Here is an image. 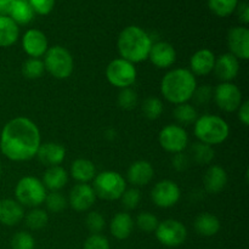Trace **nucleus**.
Returning a JSON list of instances; mask_svg holds the SVG:
<instances>
[{"mask_svg":"<svg viewBox=\"0 0 249 249\" xmlns=\"http://www.w3.org/2000/svg\"><path fill=\"white\" fill-rule=\"evenodd\" d=\"M41 143L40 131L34 122L16 117L7 122L0 134V151L14 162H26L36 156Z\"/></svg>","mask_w":249,"mask_h":249,"instance_id":"1","label":"nucleus"},{"mask_svg":"<svg viewBox=\"0 0 249 249\" xmlns=\"http://www.w3.org/2000/svg\"><path fill=\"white\" fill-rule=\"evenodd\" d=\"M197 88L196 77L186 68L169 71L160 82V92L170 104L180 105L189 102Z\"/></svg>","mask_w":249,"mask_h":249,"instance_id":"2","label":"nucleus"},{"mask_svg":"<svg viewBox=\"0 0 249 249\" xmlns=\"http://www.w3.org/2000/svg\"><path fill=\"white\" fill-rule=\"evenodd\" d=\"M117 48L121 58L131 63H139L148 58L152 39L140 27L129 26L119 34Z\"/></svg>","mask_w":249,"mask_h":249,"instance_id":"3","label":"nucleus"},{"mask_svg":"<svg viewBox=\"0 0 249 249\" xmlns=\"http://www.w3.org/2000/svg\"><path fill=\"white\" fill-rule=\"evenodd\" d=\"M194 133L199 142L209 146L220 145L228 140L230 126L221 117L215 114H203L195 122Z\"/></svg>","mask_w":249,"mask_h":249,"instance_id":"4","label":"nucleus"},{"mask_svg":"<svg viewBox=\"0 0 249 249\" xmlns=\"http://www.w3.org/2000/svg\"><path fill=\"white\" fill-rule=\"evenodd\" d=\"M92 189L99 198L105 201H117L126 190V182L119 173L106 170L96 174Z\"/></svg>","mask_w":249,"mask_h":249,"instance_id":"5","label":"nucleus"},{"mask_svg":"<svg viewBox=\"0 0 249 249\" xmlns=\"http://www.w3.org/2000/svg\"><path fill=\"white\" fill-rule=\"evenodd\" d=\"M44 67L56 79H67L73 72V57L70 51L60 45L51 46L44 55Z\"/></svg>","mask_w":249,"mask_h":249,"instance_id":"6","label":"nucleus"},{"mask_svg":"<svg viewBox=\"0 0 249 249\" xmlns=\"http://www.w3.org/2000/svg\"><path fill=\"white\" fill-rule=\"evenodd\" d=\"M46 195V189L41 180L34 177L22 178L15 187L16 201L21 206L36 208L44 203Z\"/></svg>","mask_w":249,"mask_h":249,"instance_id":"7","label":"nucleus"},{"mask_svg":"<svg viewBox=\"0 0 249 249\" xmlns=\"http://www.w3.org/2000/svg\"><path fill=\"white\" fill-rule=\"evenodd\" d=\"M138 72L134 63L124 58H114L106 67V78L109 84L119 89L130 88L136 82Z\"/></svg>","mask_w":249,"mask_h":249,"instance_id":"8","label":"nucleus"},{"mask_svg":"<svg viewBox=\"0 0 249 249\" xmlns=\"http://www.w3.org/2000/svg\"><path fill=\"white\" fill-rule=\"evenodd\" d=\"M155 233L158 242L165 247H179L187 238L185 225L175 219H167L158 224Z\"/></svg>","mask_w":249,"mask_h":249,"instance_id":"9","label":"nucleus"},{"mask_svg":"<svg viewBox=\"0 0 249 249\" xmlns=\"http://www.w3.org/2000/svg\"><path fill=\"white\" fill-rule=\"evenodd\" d=\"M158 141L163 150L175 155L186 150L189 145V135L181 125L168 124L160 131Z\"/></svg>","mask_w":249,"mask_h":249,"instance_id":"10","label":"nucleus"},{"mask_svg":"<svg viewBox=\"0 0 249 249\" xmlns=\"http://www.w3.org/2000/svg\"><path fill=\"white\" fill-rule=\"evenodd\" d=\"M213 99L220 109L225 112H235L242 104V91L233 83H221L214 89Z\"/></svg>","mask_w":249,"mask_h":249,"instance_id":"11","label":"nucleus"},{"mask_svg":"<svg viewBox=\"0 0 249 249\" xmlns=\"http://www.w3.org/2000/svg\"><path fill=\"white\" fill-rule=\"evenodd\" d=\"M181 197L179 185L172 180H162L153 186L151 199L160 208H170L179 202Z\"/></svg>","mask_w":249,"mask_h":249,"instance_id":"12","label":"nucleus"},{"mask_svg":"<svg viewBox=\"0 0 249 249\" xmlns=\"http://www.w3.org/2000/svg\"><path fill=\"white\" fill-rule=\"evenodd\" d=\"M228 46L231 55L238 61L249 58V29L246 27H233L228 33Z\"/></svg>","mask_w":249,"mask_h":249,"instance_id":"13","label":"nucleus"},{"mask_svg":"<svg viewBox=\"0 0 249 249\" xmlns=\"http://www.w3.org/2000/svg\"><path fill=\"white\" fill-rule=\"evenodd\" d=\"M67 202L75 212H87L96 202V194L89 184H77L71 190Z\"/></svg>","mask_w":249,"mask_h":249,"instance_id":"14","label":"nucleus"},{"mask_svg":"<svg viewBox=\"0 0 249 249\" xmlns=\"http://www.w3.org/2000/svg\"><path fill=\"white\" fill-rule=\"evenodd\" d=\"M23 51L32 58H39L48 51V38L39 29H28L22 38Z\"/></svg>","mask_w":249,"mask_h":249,"instance_id":"15","label":"nucleus"},{"mask_svg":"<svg viewBox=\"0 0 249 249\" xmlns=\"http://www.w3.org/2000/svg\"><path fill=\"white\" fill-rule=\"evenodd\" d=\"M148 60L155 67L165 70V68L172 67L175 63L177 51L172 44L167 41H158V43L152 44V48L148 53Z\"/></svg>","mask_w":249,"mask_h":249,"instance_id":"16","label":"nucleus"},{"mask_svg":"<svg viewBox=\"0 0 249 249\" xmlns=\"http://www.w3.org/2000/svg\"><path fill=\"white\" fill-rule=\"evenodd\" d=\"M213 71L216 78L223 80V83L231 82L237 77L240 72V61L230 53H223L215 58Z\"/></svg>","mask_w":249,"mask_h":249,"instance_id":"17","label":"nucleus"},{"mask_svg":"<svg viewBox=\"0 0 249 249\" xmlns=\"http://www.w3.org/2000/svg\"><path fill=\"white\" fill-rule=\"evenodd\" d=\"M155 177V169L148 160H136L131 163L126 172V179L133 186H146Z\"/></svg>","mask_w":249,"mask_h":249,"instance_id":"18","label":"nucleus"},{"mask_svg":"<svg viewBox=\"0 0 249 249\" xmlns=\"http://www.w3.org/2000/svg\"><path fill=\"white\" fill-rule=\"evenodd\" d=\"M38 160L45 167H56L65 160L66 148L57 142L40 143L36 152Z\"/></svg>","mask_w":249,"mask_h":249,"instance_id":"19","label":"nucleus"},{"mask_svg":"<svg viewBox=\"0 0 249 249\" xmlns=\"http://www.w3.org/2000/svg\"><path fill=\"white\" fill-rule=\"evenodd\" d=\"M229 181L228 173L220 165H211L203 177V186L208 194H220Z\"/></svg>","mask_w":249,"mask_h":249,"instance_id":"20","label":"nucleus"},{"mask_svg":"<svg viewBox=\"0 0 249 249\" xmlns=\"http://www.w3.org/2000/svg\"><path fill=\"white\" fill-rule=\"evenodd\" d=\"M215 55L209 49L196 51L190 58V71L194 75H207L213 72Z\"/></svg>","mask_w":249,"mask_h":249,"instance_id":"21","label":"nucleus"},{"mask_svg":"<svg viewBox=\"0 0 249 249\" xmlns=\"http://www.w3.org/2000/svg\"><path fill=\"white\" fill-rule=\"evenodd\" d=\"M24 218L23 207L15 199H0V224L15 226Z\"/></svg>","mask_w":249,"mask_h":249,"instance_id":"22","label":"nucleus"},{"mask_svg":"<svg viewBox=\"0 0 249 249\" xmlns=\"http://www.w3.org/2000/svg\"><path fill=\"white\" fill-rule=\"evenodd\" d=\"M134 219L125 212L117 213L109 223V231L117 240H126L134 230Z\"/></svg>","mask_w":249,"mask_h":249,"instance_id":"23","label":"nucleus"},{"mask_svg":"<svg viewBox=\"0 0 249 249\" xmlns=\"http://www.w3.org/2000/svg\"><path fill=\"white\" fill-rule=\"evenodd\" d=\"M70 174L79 184H88L96 177V167L91 160L78 158L71 165Z\"/></svg>","mask_w":249,"mask_h":249,"instance_id":"24","label":"nucleus"},{"mask_svg":"<svg viewBox=\"0 0 249 249\" xmlns=\"http://www.w3.org/2000/svg\"><path fill=\"white\" fill-rule=\"evenodd\" d=\"M41 182H43L44 187L50 191H60L68 182L67 170L61 165L48 168L46 172L44 173Z\"/></svg>","mask_w":249,"mask_h":249,"instance_id":"25","label":"nucleus"},{"mask_svg":"<svg viewBox=\"0 0 249 249\" xmlns=\"http://www.w3.org/2000/svg\"><path fill=\"white\" fill-rule=\"evenodd\" d=\"M194 228L198 235L204 236V237H212L220 231L221 224L218 216H215L214 214L202 213L195 219Z\"/></svg>","mask_w":249,"mask_h":249,"instance_id":"26","label":"nucleus"},{"mask_svg":"<svg viewBox=\"0 0 249 249\" xmlns=\"http://www.w3.org/2000/svg\"><path fill=\"white\" fill-rule=\"evenodd\" d=\"M18 36V26L9 16H0V48L14 45Z\"/></svg>","mask_w":249,"mask_h":249,"instance_id":"27","label":"nucleus"},{"mask_svg":"<svg viewBox=\"0 0 249 249\" xmlns=\"http://www.w3.org/2000/svg\"><path fill=\"white\" fill-rule=\"evenodd\" d=\"M34 11L28 0H14L9 17L18 24H28L33 19Z\"/></svg>","mask_w":249,"mask_h":249,"instance_id":"28","label":"nucleus"},{"mask_svg":"<svg viewBox=\"0 0 249 249\" xmlns=\"http://www.w3.org/2000/svg\"><path fill=\"white\" fill-rule=\"evenodd\" d=\"M214 152L213 147L207 143L203 142H195L192 143L191 150H190V160L191 162H195L196 164L199 165H207L214 160Z\"/></svg>","mask_w":249,"mask_h":249,"instance_id":"29","label":"nucleus"},{"mask_svg":"<svg viewBox=\"0 0 249 249\" xmlns=\"http://www.w3.org/2000/svg\"><path fill=\"white\" fill-rule=\"evenodd\" d=\"M174 118L179 123V125H190V124H195V122L198 118V113L192 105L185 102V104L177 105L174 108Z\"/></svg>","mask_w":249,"mask_h":249,"instance_id":"30","label":"nucleus"},{"mask_svg":"<svg viewBox=\"0 0 249 249\" xmlns=\"http://www.w3.org/2000/svg\"><path fill=\"white\" fill-rule=\"evenodd\" d=\"M26 225L28 226L31 230L36 231L41 230L48 225L49 215L45 211L39 208H33L29 211L26 215Z\"/></svg>","mask_w":249,"mask_h":249,"instance_id":"31","label":"nucleus"},{"mask_svg":"<svg viewBox=\"0 0 249 249\" xmlns=\"http://www.w3.org/2000/svg\"><path fill=\"white\" fill-rule=\"evenodd\" d=\"M45 72L44 62L40 58H28L22 65V74L27 79H38Z\"/></svg>","mask_w":249,"mask_h":249,"instance_id":"32","label":"nucleus"},{"mask_svg":"<svg viewBox=\"0 0 249 249\" xmlns=\"http://www.w3.org/2000/svg\"><path fill=\"white\" fill-rule=\"evenodd\" d=\"M238 0H208V6L216 16H230L237 9Z\"/></svg>","mask_w":249,"mask_h":249,"instance_id":"33","label":"nucleus"},{"mask_svg":"<svg viewBox=\"0 0 249 249\" xmlns=\"http://www.w3.org/2000/svg\"><path fill=\"white\" fill-rule=\"evenodd\" d=\"M141 109H142V113L146 118L155 121V119L160 118V116L162 114L163 104L158 97L150 96L143 100Z\"/></svg>","mask_w":249,"mask_h":249,"instance_id":"34","label":"nucleus"},{"mask_svg":"<svg viewBox=\"0 0 249 249\" xmlns=\"http://www.w3.org/2000/svg\"><path fill=\"white\" fill-rule=\"evenodd\" d=\"M44 203L46 204L48 211L53 213H61L67 207L68 202L60 191H51L50 194L46 195Z\"/></svg>","mask_w":249,"mask_h":249,"instance_id":"35","label":"nucleus"},{"mask_svg":"<svg viewBox=\"0 0 249 249\" xmlns=\"http://www.w3.org/2000/svg\"><path fill=\"white\" fill-rule=\"evenodd\" d=\"M134 223L136 224V226L141 231H143L146 233H150L155 232L160 221H158L157 216L153 215L150 212H142V213H140L136 216V220Z\"/></svg>","mask_w":249,"mask_h":249,"instance_id":"36","label":"nucleus"},{"mask_svg":"<svg viewBox=\"0 0 249 249\" xmlns=\"http://www.w3.org/2000/svg\"><path fill=\"white\" fill-rule=\"evenodd\" d=\"M138 101H139L138 94H136L135 90L131 89V88L122 89L118 95L119 107L123 109H126V111H130V109L135 108L136 105H138Z\"/></svg>","mask_w":249,"mask_h":249,"instance_id":"37","label":"nucleus"},{"mask_svg":"<svg viewBox=\"0 0 249 249\" xmlns=\"http://www.w3.org/2000/svg\"><path fill=\"white\" fill-rule=\"evenodd\" d=\"M34 247H36L34 237L26 231H19L15 233L11 240L12 249H34Z\"/></svg>","mask_w":249,"mask_h":249,"instance_id":"38","label":"nucleus"},{"mask_svg":"<svg viewBox=\"0 0 249 249\" xmlns=\"http://www.w3.org/2000/svg\"><path fill=\"white\" fill-rule=\"evenodd\" d=\"M85 225H87L88 230L91 232V235H95V233H100L104 230L106 220H105L104 215L99 212H90L85 219Z\"/></svg>","mask_w":249,"mask_h":249,"instance_id":"39","label":"nucleus"},{"mask_svg":"<svg viewBox=\"0 0 249 249\" xmlns=\"http://www.w3.org/2000/svg\"><path fill=\"white\" fill-rule=\"evenodd\" d=\"M122 206L124 207L128 211H133L136 207L139 206L141 201V192L140 190L136 189V187H131L124 191V194L122 195L121 198Z\"/></svg>","mask_w":249,"mask_h":249,"instance_id":"40","label":"nucleus"},{"mask_svg":"<svg viewBox=\"0 0 249 249\" xmlns=\"http://www.w3.org/2000/svg\"><path fill=\"white\" fill-rule=\"evenodd\" d=\"M83 249H111V246L105 236H102L101 233H95L90 235L85 240Z\"/></svg>","mask_w":249,"mask_h":249,"instance_id":"41","label":"nucleus"},{"mask_svg":"<svg viewBox=\"0 0 249 249\" xmlns=\"http://www.w3.org/2000/svg\"><path fill=\"white\" fill-rule=\"evenodd\" d=\"M34 12L39 15H48L55 6V0H28Z\"/></svg>","mask_w":249,"mask_h":249,"instance_id":"42","label":"nucleus"},{"mask_svg":"<svg viewBox=\"0 0 249 249\" xmlns=\"http://www.w3.org/2000/svg\"><path fill=\"white\" fill-rule=\"evenodd\" d=\"M213 97V90L209 85H202L201 88H196L194 92V96L192 99H195V101L199 105H206Z\"/></svg>","mask_w":249,"mask_h":249,"instance_id":"43","label":"nucleus"},{"mask_svg":"<svg viewBox=\"0 0 249 249\" xmlns=\"http://www.w3.org/2000/svg\"><path fill=\"white\" fill-rule=\"evenodd\" d=\"M190 163H191L190 156L186 155L185 152L175 153L172 158L173 167L178 172H184V170H186L190 167Z\"/></svg>","mask_w":249,"mask_h":249,"instance_id":"44","label":"nucleus"},{"mask_svg":"<svg viewBox=\"0 0 249 249\" xmlns=\"http://www.w3.org/2000/svg\"><path fill=\"white\" fill-rule=\"evenodd\" d=\"M238 111V119L245 126L249 125V102L245 101L241 104Z\"/></svg>","mask_w":249,"mask_h":249,"instance_id":"45","label":"nucleus"},{"mask_svg":"<svg viewBox=\"0 0 249 249\" xmlns=\"http://www.w3.org/2000/svg\"><path fill=\"white\" fill-rule=\"evenodd\" d=\"M237 12H238V18H240L243 23L245 24L249 23V6L247 1L241 2L240 6H238L237 9Z\"/></svg>","mask_w":249,"mask_h":249,"instance_id":"46","label":"nucleus"},{"mask_svg":"<svg viewBox=\"0 0 249 249\" xmlns=\"http://www.w3.org/2000/svg\"><path fill=\"white\" fill-rule=\"evenodd\" d=\"M14 0H0V16H9Z\"/></svg>","mask_w":249,"mask_h":249,"instance_id":"47","label":"nucleus"},{"mask_svg":"<svg viewBox=\"0 0 249 249\" xmlns=\"http://www.w3.org/2000/svg\"><path fill=\"white\" fill-rule=\"evenodd\" d=\"M1 173H2V168H1V164H0V177H1Z\"/></svg>","mask_w":249,"mask_h":249,"instance_id":"48","label":"nucleus"}]
</instances>
